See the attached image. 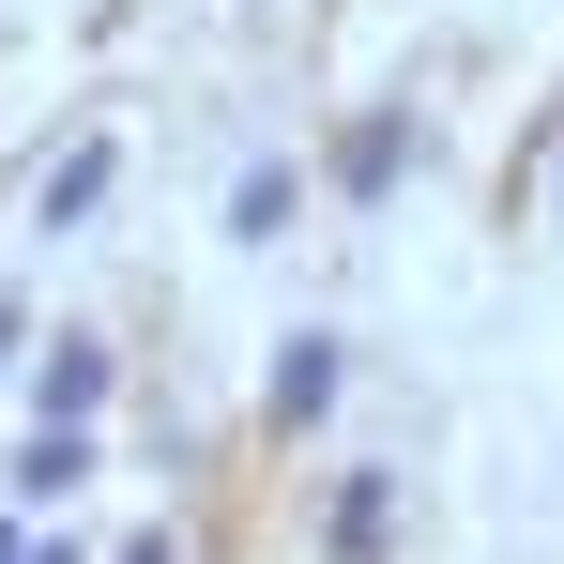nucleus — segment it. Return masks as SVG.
<instances>
[{
	"label": "nucleus",
	"mask_w": 564,
	"mask_h": 564,
	"mask_svg": "<svg viewBox=\"0 0 564 564\" xmlns=\"http://www.w3.org/2000/svg\"><path fill=\"white\" fill-rule=\"evenodd\" d=\"M397 169H412V122H397V107H367V122L336 138V184H351V198H381Z\"/></svg>",
	"instance_id": "nucleus-1"
},
{
	"label": "nucleus",
	"mask_w": 564,
	"mask_h": 564,
	"mask_svg": "<svg viewBox=\"0 0 564 564\" xmlns=\"http://www.w3.org/2000/svg\"><path fill=\"white\" fill-rule=\"evenodd\" d=\"M336 412V336H290V367H275V427H321Z\"/></svg>",
	"instance_id": "nucleus-2"
},
{
	"label": "nucleus",
	"mask_w": 564,
	"mask_h": 564,
	"mask_svg": "<svg viewBox=\"0 0 564 564\" xmlns=\"http://www.w3.org/2000/svg\"><path fill=\"white\" fill-rule=\"evenodd\" d=\"M77 473H93V427H31V458H15V488H31V503H62Z\"/></svg>",
	"instance_id": "nucleus-3"
},
{
	"label": "nucleus",
	"mask_w": 564,
	"mask_h": 564,
	"mask_svg": "<svg viewBox=\"0 0 564 564\" xmlns=\"http://www.w3.org/2000/svg\"><path fill=\"white\" fill-rule=\"evenodd\" d=\"M107 169H122L107 138H93V153H62V169H46V229H77V214H93V198H107Z\"/></svg>",
	"instance_id": "nucleus-4"
},
{
	"label": "nucleus",
	"mask_w": 564,
	"mask_h": 564,
	"mask_svg": "<svg viewBox=\"0 0 564 564\" xmlns=\"http://www.w3.org/2000/svg\"><path fill=\"white\" fill-rule=\"evenodd\" d=\"M107 412V351H62V367H46V427H93Z\"/></svg>",
	"instance_id": "nucleus-5"
},
{
	"label": "nucleus",
	"mask_w": 564,
	"mask_h": 564,
	"mask_svg": "<svg viewBox=\"0 0 564 564\" xmlns=\"http://www.w3.org/2000/svg\"><path fill=\"white\" fill-rule=\"evenodd\" d=\"M229 229L275 245V229H290V169H245V184H229Z\"/></svg>",
	"instance_id": "nucleus-6"
},
{
	"label": "nucleus",
	"mask_w": 564,
	"mask_h": 564,
	"mask_svg": "<svg viewBox=\"0 0 564 564\" xmlns=\"http://www.w3.org/2000/svg\"><path fill=\"white\" fill-rule=\"evenodd\" d=\"M381 519H397V488H381V473H351V488H336V550H381Z\"/></svg>",
	"instance_id": "nucleus-7"
},
{
	"label": "nucleus",
	"mask_w": 564,
	"mask_h": 564,
	"mask_svg": "<svg viewBox=\"0 0 564 564\" xmlns=\"http://www.w3.org/2000/svg\"><path fill=\"white\" fill-rule=\"evenodd\" d=\"M122 564H169V534H153V550H122Z\"/></svg>",
	"instance_id": "nucleus-8"
},
{
	"label": "nucleus",
	"mask_w": 564,
	"mask_h": 564,
	"mask_svg": "<svg viewBox=\"0 0 564 564\" xmlns=\"http://www.w3.org/2000/svg\"><path fill=\"white\" fill-rule=\"evenodd\" d=\"M15 564H77V550H15Z\"/></svg>",
	"instance_id": "nucleus-9"
},
{
	"label": "nucleus",
	"mask_w": 564,
	"mask_h": 564,
	"mask_svg": "<svg viewBox=\"0 0 564 564\" xmlns=\"http://www.w3.org/2000/svg\"><path fill=\"white\" fill-rule=\"evenodd\" d=\"M0 564H15V519H0Z\"/></svg>",
	"instance_id": "nucleus-10"
},
{
	"label": "nucleus",
	"mask_w": 564,
	"mask_h": 564,
	"mask_svg": "<svg viewBox=\"0 0 564 564\" xmlns=\"http://www.w3.org/2000/svg\"><path fill=\"white\" fill-rule=\"evenodd\" d=\"M0 351H15V321H0Z\"/></svg>",
	"instance_id": "nucleus-11"
}]
</instances>
